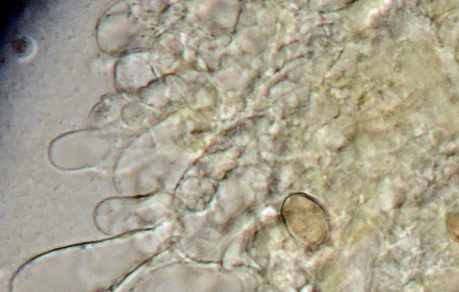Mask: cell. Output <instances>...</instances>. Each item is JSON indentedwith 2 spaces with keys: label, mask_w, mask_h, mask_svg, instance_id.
I'll use <instances>...</instances> for the list:
<instances>
[{
  "label": "cell",
  "mask_w": 459,
  "mask_h": 292,
  "mask_svg": "<svg viewBox=\"0 0 459 292\" xmlns=\"http://www.w3.org/2000/svg\"><path fill=\"white\" fill-rule=\"evenodd\" d=\"M155 253L156 246L134 242L52 251L24 263L9 292H113Z\"/></svg>",
  "instance_id": "obj_1"
},
{
  "label": "cell",
  "mask_w": 459,
  "mask_h": 292,
  "mask_svg": "<svg viewBox=\"0 0 459 292\" xmlns=\"http://www.w3.org/2000/svg\"><path fill=\"white\" fill-rule=\"evenodd\" d=\"M458 61H459V49H458Z\"/></svg>",
  "instance_id": "obj_2"
}]
</instances>
